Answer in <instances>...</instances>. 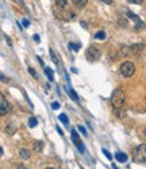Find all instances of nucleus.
Here are the masks:
<instances>
[{
    "label": "nucleus",
    "mask_w": 146,
    "mask_h": 169,
    "mask_svg": "<svg viewBox=\"0 0 146 169\" xmlns=\"http://www.w3.org/2000/svg\"><path fill=\"white\" fill-rule=\"evenodd\" d=\"M126 102V96H125V92H123L120 88L115 89L111 95V104L115 110H120V108L125 106Z\"/></svg>",
    "instance_id": "obj_1"
},
{
    "label": "nucleus",
    "mask_w": 146,
    "mask_h": 169,
    "mask_svg": "<svg viewBox=\"0 0 146 169\" xmlns=\"http://www.w3.org/2000/svg\"><path fill=\"white\" fill-rule=\"evenodd\" d=\"M133 161L138 164L146 162V142L133 150Z\"/></svg>",
    "instance_id": "obj_2"
},
{
    "label": "nucleus",
    "mask_w": 146,
    "mask_h": 169,
    "mask_svg": "<svg viewBox=\"0 0 146 169\" xmlns=\"http://www.w3.org/2000/svg\"><path fill=\"white\" fill-rule=\"evenodd\" d=\"M100 55H102V52H100L99 46H96V45H91L87 49V52H85V57H87V60L89 62L97 61L100 58Z\"/></svg>",
    "instance_id": "obj_3"
},
{
    "label": "nucleus",
    "mask_w": 146,
    "mask_h": 169,
    "mask_svg": "<svg viewBox=\"0 0 146 169\" xmlns=\"http://www.w3.org/2000/svg\"><path fill=\"white\" fill-rule=\"evenodd\" d=\"M119 70H120V75H122L123 77H131L135 72V65L133 64L131 61H125L120 64Z\"/></svg>",
    "instance_id": "obj_4"
},
{
    "label": "nucleus",
    "mask_w": 146,
    "mask_h": 169,
    "mask_svg": "<svg viewBox=\"0 0 146 169\" xmlns=\"http://www.w3.org/2000/svg\"><path fill=\"white\" fill-rule=\"evenodd\" d=\"M11 111L10 103L7 102V99L4 97V95H0V115H6Z\"/></svg>",
    "instance_id": "obj_5"
},
{
    "label": "nucleus",
    "mask_w": 146,
    "mask_h": 169,
    "mask_svg": "<svg viewBox=\"0 0 146 169\" xmlns=\"http://www.w3.org/2000/svg\"><path fill=\"white\" fill-rule=\"evenodd\" d=\"M18 130V125L15 122H10V123H7V127H6V131H7V134H10V135H12V134H15V131Z\"/></svg>",
    "instance_id": "obj_6"
},
{
    "label": "nucleus",
    "mask_w": 146,
    "mask_h": 169,
    "mask_svg": "<svg viewBox=\"0 0 146 169\" xmlns=\"http://www.w3.org/2000/svg\"><path fill=\"white\" fill-rule=\"evenodd\" d=\"M19 156H21V158L22 160H29L30 158V150L29 149H24V148H22L21 150H19Z\"/></svg>",
    "instance_id": "obj_7"
},
{
    "label": "nucleus",
    "mask_w": 146,
    "mask_h": 169,
    "mask_svg": "<svg viewBox=\"0 0 146 169\" xmlns=\"http://www.w3.org/2000/svg\"><path fill=\"white\" fill-rule=\"evenodd\" d=\"M44 141H35L34 142V150L37 153H39V152H42L44 150Z\"/></svg>",
    "instance_id": "obj_8"
},
{
    "label": "nucleus",
    "mask_w": 146,
    "mask_h": 169,
    "mask_svg": "<svg viewBox=\"0 0 146 169\" xmlns=\"http://www.w3.org/2000/svg\"><path fill=\"white\" fill-rule=\"evenodd\" d=\"M143 49V45H133V46H130V52L134 53V54H137V53H139L141 50Z\"/></svg>",
    "instance_id": "obj_9"
},
{
    "label": "nucleus",
    "mask_w": 146,
    "mask_h": 169,
    "mask_svg": "<svg viewBox=\"0 0 146 169\" xmlns=\"http://www.w3.org/2000/svg\"><path fill=\"white\" fill-rule=\"evenodd\" d=\"M72 141H73V143H74V145H76V146H79L80 143H81V142H80L79 134H77V133H76V131H74V130H72Z\"/></svg>",
    "instance_id": "obj_10"
},
{
    "label": "nucleus",
    "mask_w": 146,
    "mask_h": 169,
    "mask_svg": "<svg viewBox=\"0 0 146 169\" xmlns=\"http://www.w3.org/2000/svg\"><path fill=\"white\" fill-rule=\"evenodd\" d=\"M115 158H117L119 162H126V161H127V156H126L125 153H117V154H115Z\"/></svg>",
    "instance_id": "obj_11"
},
{
    "label": "nucleus",
    "mask_w": 146,
    "mask_h": 169,
    "mask_svg": "<svg viewBox=\"0 0 146 169\" xmlns=\"http://www.w3.org/2000/svg\"><path fill=\"white\" fill-rule=\"evenodd\" d=\"M45 73H46V76L49 77L50 81H52V80H54V77H53V70L50 69V68H45Z\"/></svg>",
    "instance_id": "obj_12"
},
{
    "label": "nucleus",
    "mask_w": 146,
    "mask_h": 169,
    "mask_svg": "<svg viewBox=\"0 0 146 169\" xmlns=\"http://www.w3.org/2000/svg\"><path fill=\"white\" fill-rule=\"evenodd\" d=\"M58 119L61 120L62 123H65V125H68V123H69V119H68V117L65 114H60L58 115Z\"/></svg>",
    "instance_id": "obj_13"
},
{
    "label": "nucleus",
    "mask_w": 146,
    "mask_h": 169,
    "mask_svg": "<svg viewBox=\"0 0 146 169\" xmlns=\"http://www.w3.org/2000/svg\"><path fill=\"white\" fill-rule=\"evenodd\" d=\"M95 38L96 39H105V32L104 31H97L95 34Z\"/></svg>",
    "instance_id": "obj_14"
},
{
    "label": "nucleus",
    "mask_w": 146,
    "mask_h": 169,
    "mask_svg": "<svg viewBox=\"0 0 146 169\" xmlns=\"http://www.w3.org/2000/svg\"><path fill=\"white\" fill-rule=\"evenodd\" d=\"M37 123H38V120H37V118H30L29 119V126L30 127H35V126H37Z\"/></svg>",
    "instance_id": "obj_15"
},
{
    "label": "nucleus",
    "mask_w": 146,
    "mask_h": 169,
    "mask_svg": "<svg viewBox=\"0 0 146 169\" xmlns=\"http://www.w3.org/2000/svg\"><path fill=\"white\" fill-rule=\"evenodd\" d=\"M49 53H50V55H52V60H53V62H54V64H58V60H57V55H56V53L53 52L52 49H49Z\"/></svg>",
    "instance_id": "obj_16"
},
{
    "label": "nucleus",
    "mask_w": 146,
    "mask_h": 169,
    "mask_svg": "<svg viewBox=\"0 0 146 169\" xmlns=\"http://www.w3.org/2000/svg\"><path fill=\"white\" fill-rule=\"evenodd\" d=\"M69 49H70V50H74V52H77V50L80 49V45L72 44V42H70V44H69Z\"/></svg>",
    "instance_id": "obj_17"
},
{
    "label": "nucleus",
    "mask_w": 146,
    "mask_h": 169,
    "mask_svg": "<svg viewBox=\"0 0 146 169\" xmlns=\"http://www.w3.org/2000/svg\"><path fill=\"white\" fill-rule=\"evenodd\" d=\"M69 95H70V97H73L76 102H79V96H77V93L74 92L73 89H69Z\"/></svg>",
    "instance_id": "obj_18"
},
{
    "label": "nucleus",
    "mask_w": 146,
    "mask_h": 169,
    "mask_svg": "<svg viewBox=\"0 0 146 169\" xmlns=\"http://www.w3.org/2000/svg\"><path fill=\"white\" fill-rule=\"evenodd\" d=\"M66 3H68L66 0H57V1H56L57 6H58V7H62V8H64V7L66 6Z\"/></svg>",
    "instance_id": "obj_19"
},
{
    "label": "nucleus",
    "mask_w": 146,
    "mask_h": 169,
    "mask_svg": "<svg viewBox=\"0 0 146 169\" xmlns=\"http://www.w3.org/2000/svg\"><path fill=\"white\" fill-rule=\"evenodd\" d=\"M77 128H79V131H80V133H83V135H85V137H87V130H85V127H84V126H81V125H79V126H77Z\"/></svg>",
    "instance_id": "obj_20"
},
{
    "label": "nucleus",
    "mask_w": 146,
    "mask_h": 169,
    "mask_svg": "<svg viewBox=\"0 0 146 169\" xmlns=\"http://www.w3.org/2000/svg\"><path fill=\"white\" fill-rule=\"evenodd\" d=\"M74 3H76L77 6L80 7V8H83V7H85V4H87V0H83V1H80V0H77V1H74Z\"/></svg>",
    "instance_id": "obj_21"
},
{
    "label": "nucleus",
    "mask_w": 146,
    "mask_h": 169,
    "mask_svg": "<svg viewBox=\"0 0 146 169\" xmlns=\"http://www.w3.org/2000/svg\"><path fill=\"white\" fill-rule=\"evenodd\" d=\"M103 154H104V156H105V157H107V158H108V160H111V158H112V156H111V153L108 152L107 149H103Z\"/></svg>",
    "instance_id": "obj_22"
},
{
    "label": "nucleus",
    "mask_w": 146,
    "mask_h": 169,
    "mask_svg": "<svg viewBox=\"0 0 146 169\" xmlns=\"http://www.w3.org/2000/svg\"><path fill=\"white\" fill-rule=\"evenodd\" d=\"M52 108H53V110H58V108H60V103H56V102L52 103Z\"/></svg>",
    "instance_id": "obj_23"
},
{
    "label": "nucleus",
    "mask_w": 146,
    "mask_h": 169,
    "mask_svg": "<svg viewBox=\"0 0 146 169\" xmlns=\"http://www.w3.org/2000/svg\"><path fill=\"white\" fill-rule=\"evenodd\" d=\"M29 72L31 73V76H32V77H37V73H35L34 68H29Z\"/></svg>",
    "instance_id": "obj_24"
},
{
    "label": "nucleus",
    "mask_w": 146,
    "mask_h": 169,
    "mask_svg": "<svg viewBox=\"0 0 146 169\" xmlns=\"http://www.w3.org/2000/svg\"><path fill=\"white\" fill-rule=\"evenodd\" d=\"M22 23H23V26H24V27H29V26H30L29 19H23V21H22Z\"/></svg>",
    "instance_id": "obj_25"
},
{
    "label": "nucleus",
    "mask_w": 146,
    "mask_h": 169,
    "mask_svg": "<svg viewBox=\"0 0 146 169\" xmlns=\"http://www.w3.org/2000/svg\"><path fill=\"white\" fill-rule=\"evenodd\" d=\"M34 41H35V42H39V35H38V34L34 35Z\"/></svg>",
    "instance_id": "obj_26"
},
{
    "label": "nucleus",
    "mask_w": 146,
    "mask_h": 169,
    "mask_svg": "<svg viewBox=\"0 0 146 169\" xmlns=\"http://www.w3.org/2000/svg\"><path fill=\"white\" fill-rule=\"evenodd\" d=\"M18 169H27V168L23 165V164H19V165H18Z\"/></svg>",
    "instance_id": "obj_27"
},
{
    "label": "nucleus",
    "mask_w": 146,
    "mask_h": 169,
    "mask_svg": "<svg viewBox=\"0 0 146 169\" xmlns=\"http://www.w3.org/2000/svg\"><path fill=\"white\" fill-rule=\"evenodd\" d=\"M56 128H57V131H58V133H60V134H61V135H62V134H64V131H62V130H61V128H60V127H58V126H57V127H56Z\"/></svg>",
    "instance_id": "obj_28"
},
{
    "label": "nucleus",
    "mask_w": 146,
    "mask_h": 169,
    "mask_svg": "<svg viewBox=\"0 0 146 169\" xmlns=\"http://www.w3.org/2000/svg\"><path fill=\"white\" fill-rule=\"evenodd\" d=\"M104 3H105V4H112V1H111V0H105Z\"/></svg>",
    "instance_id": "obj_29"
},
{
    "label": "nucleus",
    "mask_w": 146,
    "mask_h": 169,
    "mask_svg": "<svg viewBox=\"0 0 146 169\" xmlns=\"http://www.w3.org/2000/svg\"><path fill=\"white\" fill-rule=\"evenodd\" d=\"M143 133H145V134H143V135H145V137H146V130H145V131H143Z\"/></svg>",
    "instance_id": "obj_30"
},
{
    "label": "nucleus",
    "mask_w": 146,
    "mask_h": 169,
    "mask_svg": "<svg viewBox=\"0 0 146 169\" xmlns=\"http://www.w3.org/2000/svg\"><path fill=\"white\" fill-rule=\"evenodd\" d=\"M45 169H54V168H45Z\"/></svg>",
    "instance_id": "obj_31"
},
{
    "label": "nucleus",
    "mask_w": 146,
    "mask_h": 169,
    "mask_svg": "<svg viewBox=\"0 0 146 169\" xmlns=\"http://www.w3.org/2000/svg\"><path fill=\"white\" fill-rule=\"evenodd\" d=\"M114 169H118V168H117V166H115V165H114Z\"/></svg>",
    "instance_id": "obj_32"
},
{
    "label": "nucleus",
    "mask_w": 146,
    "mask_h": 169,
    "mask_svg": "<svg viewBox=\"0 0 146 169\" xmlns=\"http://www.w3.org/2000/svg\"><path fill=\"white\" fill-rule=\"evenodd\" d=\"M81 169H84V168H81Z\"/></svg>",
    "instance_id": "obj_33"
}]
</instances>
